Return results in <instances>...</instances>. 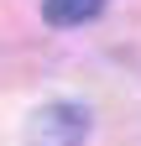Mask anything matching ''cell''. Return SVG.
<instances>
[{
  "instance_id": "cell-1",
  "label": "cell",
  "mask_w": 141,
  "mask_h": 146,
  "mask_svg": "<svg viewBox=\"0 0 141 146\" xmlns=\"http://www.w3.org/2000/svg\"><path fill=\"white\" fill-rule=\"evenodd\" d=\"M89 141V110L84 104H42L26 125V146H84Z\"/></svg>"
},
{
  "instance_id": "cell-2",
  "label": "cell",
  "mask_w": 141,
  "mask_h": 146,
  "mask_svg": "<svg viewBox=\"0 0 141 146\" xmlns=\"http://www.w3.org/2000/svg\"><path fill=\"white\" fill-rule=\"evenodd\" d=\"M110 5V0H42V21L47 26H84Z\"/></svg>"
}]
</instances>
